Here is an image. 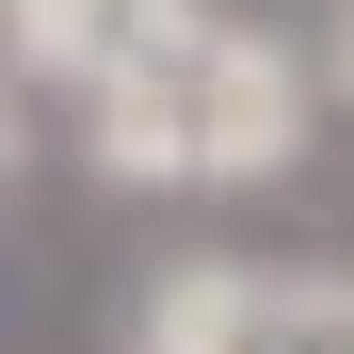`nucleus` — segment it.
<instances>
[{
  "instance_id": "1",
  "label": "nucleus",
  "mask_w": 354,
  "mask_h": 354,
  "mask_svg": "<svg viewBox=\"0 0 354 354\" xmlns=\"http://www.w3.org/2000/svg\"><path fill=\"white\" fill-rule=\"evenodd\" d=\"M322 129V65H290L225 0H129L113 65L81 81V161L113 194H258Z\"/></svg>"
},
{
  "instance_id": "2",
  "label": "nucleus",
  "mask_w": 354,
  "mask_h": 354,
  "mask_svg": "<svg viewBox=\"0 0 354 354\" xmlns=\"http://www.w3.org/2000/svg\"><path fill=\"white\" fill-rule=\"evenodd\" d=\"M113 32H129V0H0V65L48 81V97H81L113 65Z\"/></svg>"
},
{
  "instance_id": "3",
  "label": "nucleus",
  "mask_w": 354,
  "mask_h": 354,
  "mask_svg": "<svg viewBox=\"0 0 354 354\" xmlns=\"http://www.w3.org/2000/svg\"><path fill=\"white\" fill-rule=\"evenodd\" d=\"M242 354H354V274H274Z\"/></svg>"
},
{
  "instance_id": "4",
  "label": "nucleus",
  "mask_w": 354,
  "mask_h": 354,
  "mask_svg": "<svg viewBox=\"0 0 354 354\" xmlns=\"http://www.w3.org/2000/svg\"><path fill=\"white\" fill-rule=\"evenodd\" d=\"M306 65H322V97L354 113V0H322V48H306Z\"/></svg>"
}]
</instances>
